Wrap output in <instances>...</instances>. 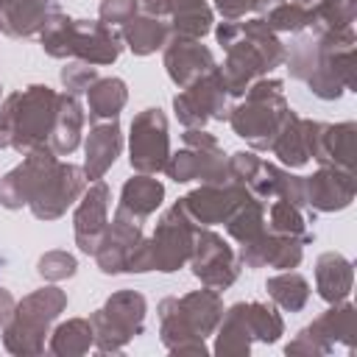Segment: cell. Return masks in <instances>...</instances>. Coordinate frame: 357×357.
Listing matches in <instances>:
<instances>
[{"label": "cell", "mask_w": 357, "mask_h": 357, "mask_svg": "<svg viewBox=\"0 0 357 357\" xmlns=\"http://www.w3.org/2000/svg\"><path fill=\"white\" fill-rule=\"evenodd\" d=\"M223 318L218 290H192L159 301V335L170 354H206L204 337L215 332Z\"/></svg>", "instance_id": "3"}, {"label": "cell", "mask_w": 357, "mask_h": 357, "mask_svg": "<svg viewBox=\"0 0 357 357\" xmlns=\"http://www.w3.org/2000/svg\"><path fill=\"white\" fill-rule=\"evenodd\" d=\"M162 61H165L170 81L178 89L190 86L192 81H198L201 75H206L209 70L218 67L212 50L206 45H201V39H190V36H178V33H170V39L165 42Z\"/></svg>", "instance_id": "19"}, {"label": "cell", "mask_w": 357, "mask_h": 357, "mask_svg": "<svg viewBox=\"0 0 357 357\" xmlns=\"http://www.w3.org/2000/svg\"><path fill=\"white\" fill-rule=\"evenodd\" d=\"M310 329H312L329 349H335V346L340 343V346H346L349 351H354V340H357V310H354V304H349V301H337V304H332L324 315H318V318L310 324Z\"/></svg>", "instance_id": "28"}, {"label": "cell", "mask_w": 357, "mask_h": 357, "mask_svg": "<svg viewBox=\"0 0 357 357\" xmlns=\"http://www.w3.org/2000/svg\"><path fill=\"white\" fill-rule=\"evenodd\" d=\"M265 209H268V204H265V201H259V198L248 195V198H245V201H243V204L229 215V220H226V231H229V237H231V240H237L240 245H245V243L257 240V237L268 229Z\"/></svg>", "instance_id": "36"}, {"label": "cell", "mask_w": 357, "mask_h": 357, "mask_svg": "<svg viewBox=\"0 0 357 357\" xmlns=\"http://www.w3.org/2000/svg\"><path fill=\"white\" fill-rule=\"evenodd\" d=\"M290 106L284 98V81L257 78L245 89V100L229 109V123L237 137H243L254 151H271L273 137L287 120Z\"/></svg>", "instance_id": "5"}, {"label": "cell", "mask_w": 357, "mask_h": 357, "mask_svg": "<svg viewBox=\"0 0 357 357\" xmlns=\"http://www.w3.org/2000/svg\"><path fill=\"white\" fill-rule=\"evenodd\" d=\"M120 36H123V45L134 56H151V53L162 50L165 42L170 39V25L162 22L159 17H148V14L137 11L128 22L120 25Z\"/></svg>", "instance_id": "29"}, {"label": "cell", "mask_w": 357, "mask_h": 357, "mask_svg": "<svg viewBox=\"0 0 357 357\" xmlns=\"http://www.w3.org/2000/svg\"><path fill=\"white\" fill-rule=\"evenodd\" d=\"M0 98H3V86H0Z\"/></svg>", "instance_id": "51"}, {"label": "cell", "mask_w": 357, "mask_h": 357, "mask_svg": "<svg viewBox=\"0 0 357 357\" xmlns=\"http://www.w3.org/2000/svg\"><path fill=\"white\" fill-rule=\"evenodd\" d=\"M212 3L223 20H243L254 8V0H212Z\"/></svg>", "instance_id": "46"}, {"label": "cell", "mask_w": 357, "mask_h": 357, "mask_svg": "<svg viewBox=\"0 0 357 357\" xmlns=\"http://www.w3.org/2000/svg\"><path fill=\"white\" fill-rule=\"evenodd\" d=\"M0 148H11V139H8V128L0 123Z\"/></svg>", "instance_id": "49"}, {"label": "cell", "mask_w": 357, "mask_h": 357, "mask_svg": "<svg viewBox=\"0 0 357 357\" xmlns=\"http://www.w3.org/2000/svg\"><path fill=\"white\" fill-rule=\"evenodd\" d=\"M284 351H287V354H304V357H321V354H329L332 349H329L310 326H304V329L284 346Z\"/></svg>", "instance_id": "45"}, {"label": "cell", "mask_w": 357, "mask_h": 357, "mask_svg": "<svg viewBox=\"0 0 357 357\" xmlns=\"http://www.w3.org/2000/svg\"><path fill=\"white\" fill-rule=\"evenodd\" d=\"M59 92L45 84H31L11 92L0 103V123L8 128L11 148L22 156L39 145H47L56 120Z\"/></svg>", "instance_id": "6"}, {"label": "cell", "mask_w": 357, "mask_h": 357, "mask_svg": "<svg viewBox=\"0 0 357 357\" xmlns=\"http://www.w3.org/2000/svg\"><path fill=\"white\" fill-rule=\"evenodd\" d=\"M229 98L231 95L223 84V75L215 67L190 86H184L173 98V109L184 128H204L209 120H229Z\"/></svg>", "instance_id": "12"}, {"label": "cell", "mask_w": 357, "mask_h": 357, "mask_svg": "<svg viewBox=\"0 0 357 357\" xmlns=\"http://www.w3.org/2000/svg\"><path fill=\"white\" fill-rule=\"evenodd\" d=\"M321 0H282L262 20L273 33H301L315 25V11Z\"/></svg>", "instance_id": "31"}, {"label": "cell", "mask_w": 357, "mask_h": 357, "mask_svg": "<svg viewBox=\"0 0 357 357\" xmlns=\"http://www.w3.org/2000/svg\"><path fill=\"white\" fill-rule=\"evenodd\" d=\"M251 192L240 184V181H223V184H201L195 190H190L181 204L190 212V218L198 226H215V223H226L229 215L248 198Z\"/></svg>", "instance_id": "16"}, {"label": "cell", "mask_w": 357, "mask_h": 357, "mask_svg": "<svg viewBox=\"0 0 357 357\" xmlns=\"http://www.w3.org/2000/svg\"><path fill=\"white\" fill-rule=\"evenodd\" d=\"M190 268L192 276L209 287V290H226L237 282L240 276V259L237 251L209 226H198L195 229V240H192V254H190Z\"/></svg>", "instance_id": "13"}, {"label": "cell", "mask_w": 357, "mask_h": 357, "mask_svg": "<svg viewBox=\"0 0 357 357\" xmlns=\"http://www.w3.org/2000/svg\"><path fill=\"white\" fill-rule=\"evenodd\" d=\"M215 36H218V45L226 50V61L218 70L231 98L245 95V89L257 78H265L271 70L282 67L287 59L282 39L265 25L262 17L223 20L215 28Z\"/></svg>", "instance_id": "2"}, {"label": "cell", "mask_w": 357, "mask_h": 357, "mask_svg": "<svg viewBox=\"0 0 357 357\" xmlns=\"http://www.w3.org/2000/svg\"><path fill=\"white\" fill-rule=\"evenodd\" d=\"M321 131V123L318 120H307V117H298L293 109L287 114V120L282 123L279 134L273 137L271 142V153L287 167H304L310 159H312V148H315V137Z\"/></svg>", "instance_id": "22"}, {"label": "cell", "mask_w": 357, "mask_h": 357, "mask_svg": "<svg viewBox=\"0 0 357 357\" xmlns=\"http://www.w3.org/2000/svg\"><path fill=\"white\" fill-rule=\"evenodd\" d=\"M36 271H39V276L47 279V282H61V279L75 276L78 262H75V257H73L70 251H59V248H56V251H45V254L39 257Z\"/></svg>", "instance_id": "42"}, {"label": "cell", "mask_w": 357, "mask_h": 357, "mask_svg": "<svg viewBox=\"0 0 357 357\" xmlns=\"http://www.w3.org/2000/svg\"><path fill=\"white\" fill-rule=\"evenodd\" d=\"M137 0H100L98 6V17L100 22L112 25V28H120L123 22H128L134 14H137Z\"/></svg>", "instance_id": "44"}, {"label": "cell", "mask_w": 357, "mask_h": 357, "mask_svg": "<svg viewBox=\"0 0 357 357\" xmlns=\"http://www.w3.org/2000/svg\"><path fill=\"white\" fill-rule=\"evenodd\" d=\"M265 220H268V229H271V231L296 237V240H301L304 245L315 240V231L310 229V218L301 212V206H293V204H287V201L273 198L271 206L265 209Z\"/></svg>", "instance_id": "37"}, {"label": "cell", "mask_w": 357, "mask_h": 357, "mask_svg": "<svg viewBox=\"0 0 357 357\" xmlns=\"http://www.w3.org/2000/svg\"><path fill=\"white\" fill-rule=\"evenodd\" d=\"M354 47L357 36L351 31H324L312 28L298 36L287 61L290 78L307 84V89L321 100H337L346 89L357 86L354 78Z\"/></svg>", "instance_id": "1"}, {"label": "cell", "mask_w": 357, "mask_h": 357, "mask_svg": "<svg viewBox=\"0 0 357 357\" xmlns=\"http://www.w3.org/2000/svg\"><path fill=\"white\" fill-rule=\"evenodd\" d=\"M92 346H95V335L89 318H70L50 332L47 351L56 357H78L86 354Z\"/></svg>", "instance_id": "34"}, {"label": "cell", "mask_w": 357, "mask_h": 357, "mask_svg": "<svg viewBox=\"0 0 357 357\" xmlns=\"http://www.w3.org/2000/svg\"><path fill=\"white\" fill-rule=\"evenodd\" d=\"M304 257V243L287 234H276L271 229H265L257 240L240 245L237 259L245 268H276V271H293L301 265Z\"/></svg>", "instance_id": "20"}, {"label": "cell", "mask_w": 357, "mask_h": 357, "mask_svg": "<svg viewBox=\"0 0 357 357\" xmlns=\"http://www.w3.org/2000/svg\"><path fill=\"white\" fill-rule=\"evenodd\" d=\"M170 156V134L167 117L159 106H148L134 114L131 134H128V165L134 173L156 176L165 170Z\"/></svg>", "instance_id": "11"}, {"label": "cell", "mask_w": 357, "mask_h": 357, "mask_svg": "<svg viewBox=\"0 0 357 357\" xmlns=\"http://www.w3.org/2000/svg\"><path fill=\"white\" fill-rule=\"evenodd\" d=\"M139 240H142V223L114 209V218L106 226V231H103V237H100V243H98L92 257H95V262H98V268L103 273H112V276L114 273H126V259H128L131 248Z\"/></svg>", "instance_id": "21"}, {"label": "cell", "mask_w": 357, "mask_h": 357, "mask_svg": "<svg viewBox=\"0 0 357 357\" xmlns=\"http://www.w3.org/2000/svg\"><path fill=\"white\" fill-rule=\"evenodd\" d=\"M271 187H273V198L304 209V176H296L287 167L271 162Z\"/></svg>", "instance_id": "41"}, {"label": "cell", "mask_w": 357, "mask_h": 357, "mask_svg": "<svg viewBox=\"0 0 357 357\" xmlns=\"http://www.w3.org/2000/svg\"><path fill=\"white\" fill-rule=\"evenodd\" d=\"M354 287V265L337 251H324L315 259V290L326 304L346 301Z\"/></svg>", "instance_id": "25"}, {"label": "cell", "mask_w": 357, "mask_h": 357, "mask_svg": "<svg viewBox=\"0 0 357 357\" xmlns=\"http://www.w3.org/2000/svg\"><path fill=\"white\" fill-rule=\"evenodd\" d=\"M312 159L324 167H337V170H351L357 162V123H321V131L315 137Z\"/></svg>", "instance_id": "24"}, {"label": "cell", "mask_w": 357, "mask_h": 357, "mask_svg": "<svg viewBox=\"0 0 357 357\" xmlns=\"http://www.w3.org/2000/svg\"><path fill=\"white\" fill-rule=\"evenodd\" d=\"M184 148H178L176 153L167 156L165 173L176 181V184H187V181H201V184H223L229 181V170H226V153L220 148V142L204 131V128H187L181 134Z\"/></svg>", "instance_id": "9"}, {"label": "cell", "mask_w": 357, "mask_h": 357, "mask_svg": "<svg viewBox=\"0 0 357 357\" xmlns=\"http://www.w3.org/2000/svg\"><path fill=\"white\" fill-rule=\"evenodd\" d=\"M11 3H14V0H0V11H3V8H8Z\"/></svg>", "instance_id": "50"}, {"label": "cell", "mask_w": 357, "mask_h": 357, "mask_svg": "<svg viewBox=\"0 0 357 357\" xmlns=\"http://www.w3.org/2000/svg\"><path fill=\"white\" fill-rule=\"evenodd\" d=\"M84 190H86L84 167H78L73 162H56L45 173L36 192L31 195L28 206H31L36 220H56L81 198Z\"/></svg>", "instance_id": "14"}, {"label": "cell", "mask_w": 357, "mask_h": 357, "mask_svg": "<svg viewBox=\"0 0 357 357\" xmlns=\"http://www.w3.org/2000/svg\"><path fill=\"white\" fill-rule=\"evenodd\" d=\"M240 318L245 321L248 332L254 340L259 343H276L282 335H284V321L279 315V310L273 304H265V301H240L234 304Z\"/></svg>", "instance_id": "33"}, {"label": "cell", "mask_w": 357, "mask_h": 357, "mask_svg": "<svg viewBox=\"0 0 357 357\" xmlns=\"http://www.w3.org/2000/svg\"><path fill=\"white\" fill-rule=\"evenodd\" d=\"M215 329H218L215 349H212L215 354H223V357H243V354L251 351L254 337H251V332H248V326H245V321L240 318V312H237L234 304H231L229 310H223V318H220V324H218Z\"/></svg>", "instance_id": "38"}, {"label": "cell", "mask_w": 357, "mask_h": 357, "mask_svg": "<svg viewBox=\"0 0 357 357\" xmlns=\"http://www.w3.org/2000/svg\"><path fill=\"white\" fill-rule=\"evenodd\" d=\"M354 0H321L315 11V25L324 31H351L354 28Z\"/></svg>", "instance_id": "40"}, {"label": "cell", "mask_w": 357, "mask_h": 357, "mask_svg": "<svg viewBox=\"0 0 357 357\" xmlns=\"http://www.w3.org/2000/svg\"><path fill=\"white\" fill-rule=\"evenodd\" d=\"M120 151H123V131H120L117 117L114 120H92L89 134L84 139L86 181H100L112 170V165L117 162Z\"/></svg>", "instance_id": "23"}, {"label": "cell", "mask_w": 357, "mask_h": 357, "mask_svg": "<svg viewBox=\"0 0 357 357\" xmlns=\"http://www.w3.org/2000/svg\"><path fill=\"white\" fill-rule=\"evenodd\" d=\"M128 100V86L123 78H98L86 89V103H89V117L92 120H114Z\"/></svg>", "instance_id": "32"}, {"label": "cell", "mask_w": 357, "mask_h": 357, "mask_svg": "<svg viewBox=\"0 0 357 357\" xmlns=\"http://www.w3.org/2000/svg\"><path fill=\"white\" fill-rule=\"evenodd\" d=\"M42 50L53 59H78L86 64H112L123 53V36L117 28L100 20H75L59 8H50L42 31Z\"/></svg>", "instance_id": "4"}, {"label": "cell", "mask_w": 357, "mask_h": 357, "mask_svg": "<svg viewBox=\"0 0 357 357\" xmlns=\"http://www.w3.org/2000/svg\"><path fill=\"white\" fill-rule=\"evenodd\" d=\"M357 192V178L351 170L318 167L312 176H304V206L312 212H343L351 206Z\"/></svg>", "instance_id": "18"}, {"label": "cell", "mask_w": 357, "mask_h": 357, "mask_svg": "<svg viewBox=\"0 0 357 357\" xmlns=\"http://www.w3.org/2000/svg\"><path fill=\"white\" fill-rule=\"evenodd\" d=\"M165 201V184L148 173H137L131 176L123 190H120V201H117V212L145 223Z\"/></svg>", "instance_id": "26"}, {"label": "cell", "mask_w": 357, "mask_h": 357, "mask_svg": "<svg viewBox=\"0 0 357 357\" xmlns=\"http://www.w3.org/2000/svg\"><path fill=\"white\" fill-rule=\"evenodd\" d=\"M170 17H173L170 33L190 36V39L206 36L212 31V22H215V11L206 0H176Z\"/></svg>", "instance_id": "35"}, {"label": "cell", "mask_w": 357, "mask_h": 357, "mask_svg": "<svg viewBox=\"0 0 357 357\" xmlns=\"http://www.w3.org/2000/svg\"><path fill=\"white\" fill-rule=\"evenodd\" d=\"M81 134H84V109H81L78 95L59 92L56 120H53V131H50L47 145L59 156H70L81 145Z\"/></svg>", "instance_id": "27"}, {"label": "cell", "mask_w": 357, "mask_h": 357, "mask_svg": "<svg viewBox=\"0 0 357 357\" xmlns=\"http://www.w3.org/2000/svg\"><path fill=\"white\" fill-rule=\"evenodd\" d=\"M98 78H100L98 75V67L95 64H86V61H78V59H73L70 64L61 67V84H64V89L70 95L86 92Z\"/></svg>", "instance_id": "43"}, {"label": "cell", "mask_w": 357, "mask_h": 357, "mask_svg": "<svg viewBox=\"0 0 357 357\" xmlns=\"http://www.w3.org/2000/svg\"><path fill=\"white\" fill-rule=\"evenodd\" d=\"M173 6H176V0H137V8L142 11V14H148V17H167L170 11H173Z\"/></svg>", "instance_id": "47"}, {"label": "cell", "mask_w": 357, "mask_h": 357, "mask_svg": "<svg viewBox=\"0 0 357 357\" xmlns=\"http://www.w3.org/2000/svg\"><path fill=\"white\" fill-rule=\"evenodd\" d=\"M67 310V293L56 284L39 287L17 301L14 315L3 326V346L11 354H42L50 324Z\"/></svg>", "instance_id": "7"}, {"label": "cell", "mask_w": 357, "mask_h": 357, "mask_svg": "<svg viewBox=\"0 0 357 357\" xmlns=\"http://www.w3.org/2000/svg\"><path fill=\"white\" fill-rule=\"evenodd\" d=\"M50 0H14L8 8L0 11V33L6 36H33L42 31L53 6Z\"/></svg>", "instance_id": "30"}, {"label": "cell", "mask_w": 357, "mask_h": 357, "mask_svg": "<svg viewBox=\"0 0 357 357\" xmlns=\"http://www.w3.org/2000/svg\"><path fill=\"white\" fill-rule=\"evenodd\" d=\"M14 307H17V301H14V296L6 290V287H0V329L8 324V318L14 315Z\"/></svg>", "instance_id": "48"}, {"label": "cell", "mask_w": 357, "mask_h": 357, "mask_svg": "<svg viewBox=\"0 0 357 357\" xmlns=\"http://www.w3.org/2000/svg\"><path fill=\"white\" fill-rule=\"evenodd\" d=\"M109 206H112V190L109 184L89 181V187L81 192L75 215H73V231H75V245L84 254H95L106 226H109Z\"/></svg>", "instance_id": "17"}, {"label": "cell", "mask_w": 357, "mask_h": 357, "mask_svg": "<svg viewBox=\"0 0 357 357\" xmlns=\"http://www.w3.org/2000/svg\"><path fill=\"white\" fill-rule=\"evenodd\" d=\"M195 229H198V223L190 218L181 198L170 209H165L162 218L156 220L153 234L145 237V251H148L151 271L173 273L178 268H184L190 262V254H192Z\"/></svg>", "instance_id": "10"}, {"label": "cell", "mask_w": 357, "mask_h": 357, "mask_svg": "<svg viewBox=\"0 0 357 357\" xmlns=\"http://www.w3.org/2000/svg\"><path fill=\"white\" fill-rule=\"evenodd\" d=\"M56 162H59V153L50 145H39V148L28 151L25 159L0 178V206H6V209L28 206L31 195L36 192V187L45 178V173Z\"/></svg>", "instance_id": "15"}, {"label": "cell", "mask_w": 357, "mask_h": 357, "mask_svg": "<svg viewBox=\"0 0 357 357\" xmlns=\"http://www.w3.org/2000/svg\"><path fill=\"white\" fill-rule=\"evenodd\" d=\"M265 290L273 298V304L287 312H301L310 301V282L296 271H282V273L271 276L265 282Z\"/></svg>", "instance_id": "39"}, {"label": "cell", "mask_w": 357, "mask_h": 357, "mask_svg": "<svg viewBox=\"0 0 357 357\" xmlns=\"http://www.w3.org/2000/svg\"><path fill=\"white\" fill-rule=\"evenodd\" d=\"M148 301L137 290H117L106 298L100 310L89 315L95 349L100 354H120L145 329Z\"/></svg>", "instance_id": "8"}]
</instances>
